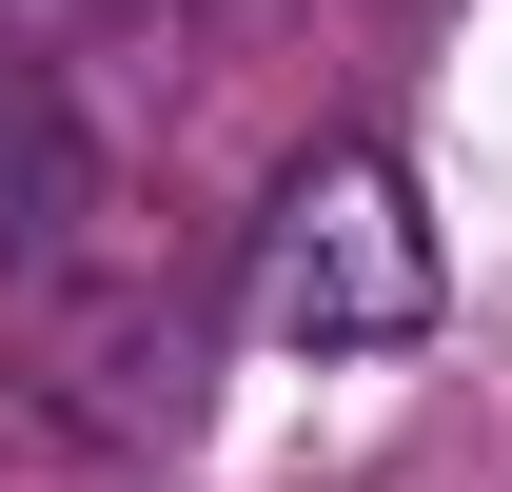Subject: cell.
<instances>
[{
    "mask_svg": "<svg viewBox=\"0 0 512 492\" xmlns=\"http://www.w3.org/2000/svg\"><path fill=\"white\" fill-rule=\"evenodd\" d=\"M434 217H414V178H394V138H296L276 158V197H256L237 237V335L256 355H414L434 335Z\"/></svg>",
    "mask_w": 512,
    "mask_h": 492,
    "instance_id": "cell-1",
    "label": "cell"
},
{
    "mask_svg": "<svg viewBox=\"0 0 512 492\" xmlns=\"http://www.w3.org/2000/svg\"><path fill=\"white\" fill-rule=\"evenodd\" d=\"M178 40H197V0H0V79H79V99L119 60H178Z\"/></svg>",
    "mask_w": 512,
    "mask_h": 492,
    "instance_id": "cell-3",
    "label": "cell"
},
{
    "mask_svg": "<svg viewBox=\"0 0 512 492\" xmlns=\"http://www.w3.org/2000/svg\"><path fill=\"white\" fill-rule=\"evenodd\" d=\"M79 256H99V99L0 79V296H60Z\"/></svg>",
    "mask_w": 512,
    "mask_h": 492,
    "instance_id": "cell-2",
    "label": "cell"
}]
</instances>
